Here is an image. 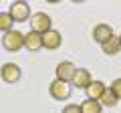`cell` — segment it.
Here are the masks:
<instances>
[{"label":"cell","mask_w":121,"mask_h":113,"mask_svg":"<svg viewBox=\"0 0 121 113\" xmlns=\"http://www.w3.org/2000/svg\"><path fill=\"white\" fill-rule=\"evenodd\" d=\"M113 91V95L117 97V99H121V79H115V81L111 83V87H109Z\"/></svg>","instance_id":"2e32d148"},{"label":"cell","mask_w":121,"mask_h":113,"mask_svg":"<svg viewBox=\"0 0 121 113\" xmlns=\"http://www.w3.org/2000/svg\"><path fill=\"white\" fill-rule=\"evenodd\" d=\"M75 71H77V67L71 61H63V63L56 65V79H59V81H65V83H71Z\"/></svg>","instance_id":"8992f818"},{"label":"cell","mask_w":121,"mask_h":113,"mask_svg":"<svg viewBox=\"0 0 121 113\" xmlns=\"http://www.w3.org/2000/svg\"><path fill=\"white\" fill-rule=\"evenodd\" d=\"M2 47L10 52H18L20 48H24V35L20 30H10L2 36Z\"/></svg>","instance_id":"6da1fadb"},{"label":"cell","mask_w":121,"mask_h":113,"mask_svg":"<svg viewBox=\"0 0 121 113\" xmlns=\"http://www.w3.org/2000/svg\"><path fill=\"white\" fill-rule=\"evenodd\" d=\"M63 113H81V105L71 103V105H67V107L63 109Z\"/></svg>","instance_id":"e0dca14e"},{"label":"cell","mask_w":121,"mask_h":113,"mask_svg":"<svg viewBox=\"0 0 121 113\" xmlns=\"http://www.w3.org/2000/svg\"><path fill=\"white\" fill-rule=\"evenodd\" d=\"M24 48L30 52H36L43 48V35H39V32H32L30 30L28 35H24Z\"/></svg>","instance_id":"9c48e42d"},{"label":"cell","mask_w":121,"mask_h":113,"mask_svg":"<svg viewBox=\"0 0 121 113\" xmlns=\"http://www.w3.org/2000/svg\"><path fill=\"white\" fill-rule=\"evenodd\" d=\"M8 14L12 16L14 22H26V20L30 18V6H28V2H22V0L12 2V4H10Z\"/></svg>","instance_id":"3957f363"},{"label":"cell","mask_w":121,"mask_h":113,"mask_svg":"<svg viewBox=\"0 0 121 113\" xmlns=\"http://www.w3.org/2000/svg\"><path fill=\"white\" fill-rule=\"evenodd\" d=\"M99 103H101V105H105V107H115V105L119 103V99L113 95L111 89H105V93L101 95V101H99Z\"/></svg>","instance_id":"5bb4252c"},{"label":"cell","mask_w":121,"mask_h":113,"mask_svg":"<svg viewBox=\"0 0 121 113\" xmlns=\"http://www.w3.org/2000/svg\"><path fill=\"white\" fill-rule=\"evenodd\" d=\"M81 113H101V103L93 99H85L81 105Z\"/></svg>","instance_id":"4fadbf2b"},{"label":"cell","mask_w":121,"mask_h":113,"mask_svg":"<svg viewBox=\"0 0 121 113\" xmlns=\"http://www.w3.org/2000/svg\"><path fill=\"white\" fill-rule=\"evenodd\" d=\"M48 93H51L52 99H59V101H65L71 97V85L65 81H59V79H55V81L51 83V87H48Z\"/></svg>","instance_id":"277c9868"},{"label":"cell","mask_w":121,"mask_h":113,"mask_svg":"<svg viewBox=\"0 0 121 113\" xmlns=\"http://www.w3.org/2000/svg\"><path fill=\"white\" fill-rule=\"evenodd\" d=\"M12 22L14 20H12V16L8 12H0V30L4 32V35L12 30Z\"/></svg>","instance_id":"9a60e30c"},{"label":"cell","mask_w":121,"mask_h":113,"mask_svg":"<svg viewBox=\"0 0 121 113\" xmlns=\"http://www.w3.org/2000/svg\"><path fill=\"white\" fill-rule=\"evenodd\" d=\"M63 44V36H60V32L56 30H47L43 35V47L47 48V51H56V48Z\"/></svg>","instance_id":"52a82bcc"},{"label":"cell","mask_w":121,"mask_h":113,"mask_svg":"<svg viewBox=\"0 0 121 113\" xmlns=\"http://www.w3.org/2000/svg\"><path fill=\"white\" fill-rule=\"evenodd\" d=\"M101 47H103V52H105V55H111V56H113V55H117V52L121 51V40H119V36L113 35L111 39H109L105 44H101Z\"/></svg>","instance_id":"7c38bea8"},{"label":"cell","mask_w":121,"mask_h":113,"mask_svg":"<svg viewBox=\"0 0 121 113\" xmlns=\"http://www.w3.org/2000/svg\"><path fill=\"white\" fill-rule=\"evenodd\" d=\"M91 81H93V79H91V73H89L87 69H77L71 83H73L77 89H87V85H89Z\"/></svg>","instance_id":"8fae6325"},{"label":"cell","mask_w":121,"mask_h":113,"mask_svg":"<svg viewBox=\"0 0 121 113\" xmlns=\"http://www.w3.org/2000/svg\"><path fill=\"white\" fill-rule=\"evenodd\" d=\"M105 83L103 81H91L89 85H87V89H85V93H87V99H93V101H99L101 99V95L105 93Z\"/></svg>","instance_id":"30bf717a"},{"label":"cell","mask_w":121,"mask_h":113,"mask_svg":"<svg viewBox=\"0 0 121 113\" xmlns=\"http://www.w3.org/2000/svg\"><path fill=\"white\" fill-rule=\"evenodd\" d=\"M30 26H32V32H39V35H44L47 30H51L52 20L47 12H36L30 16Z\"/></svg>","instance_id":"7a4b0ae2"},{"label":"cell","mask_w":121,"mask_h":113,"mask_svg":"<svg viewBox=\"0 0 121 113\" xmlns=\"http://www.w3.org/2000/svg\"><path fill=\"white\" fill-rule=\"evenodd\" d=\"M111 36H113V28L109 24H105V22H101V24H97L95 28H93V39H95L97 43H101V44H105Z\"/></svg>","instance_id":"ba28073f"},{"label":"cell","mask_w":121,"mask_h":113,"mask_svg":"<svg viewBox=\"0 0 121 113\" xmlns=\"http://www.w3.org/2000/svg\"><path fill=\"white\" fill-rule=\"evenodd\" d=\"M20 75H22V71L16 63H4L2 69H0V77H2L4 83H18Z\"/></svg>","instance_id":"5b68a950"},{"label":"cell","mask_w":121,"mask_h":113,"mask_svg":"<svg viewBox=\"0 0 121 113\" xmlns=\"http://www.w3.org/2000/svg\"><path fill=\"white\" fill-rule=\"evenodd\" d=\"M119 40H121V36H119Z\"/></svg>","instance_id":"ac0fdd59"}]
</instances>
